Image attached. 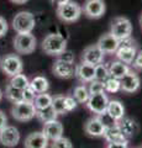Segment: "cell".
<instances>
[{"instance_id":"6da1fadb","label":"cell","mask_w":142,"mask_h":148,"mask_svg":"<svg viewBox=\"0 0 142 148\" xmlns=\"http://www.w3.org/2000/svg\"><path fill=\"white\" fill-rule=\"evenodd\" d=\"M41 48L46 54L57 57L64 49H67V40L58 34H49L43 38Z\"/></svg>"},{"instance_id":"7a4b0ae2","label":"cell","mask_w":142,"mask_h":148,"mask_svg":"<svg viewBox=\"0 0 142 148\" xmlns=\"http://www.w3.org/2000/svg\"><path fill=\"white\" fill-rule=\"evenodd\" d=\"M56 12L59 20L71 24V22H75L79 20L83 10H82V6L77 1L69 0V1L62 4V5H58Z\"/></svg>"},{"instance_id":"3957f363","label":"cell","mask_w":142,"mask_h":148,"mask_svg":"<svg viewBox=\"0 0 142 148\" xmlns=\"http://www.w3.org/2000/svg\"><path fill=\"white\" fill-rule=\"evenodd\" d=\"M137 53V45L136 41L132 37H127L120 41L119 43V48L116 49V52L114 53L116 56L117 61H121L126 64H131L132 61L135 59V56Z\"/></svg>"},{"instance_id":"277c9868","label":"cell","mask_w":142,"mask_h":148,"mask_svg":"<svg viewBox=\"0 0 142 148\" xmlns=\"http://www.w3.org/2000/svg\"><path fill=\"white\" fill-rule=\"evenodd\" d=\"M0 69L6 77L10 78L22 72L24 63H22V59L17 54L9 53L0 59Z\"/></svg>"},{"instance_id":"5b68a950","label":"cell","mask_w":142,"mask_h":148,"mask_svg":"<svg viewBox=\"0 0 142 148\" xmlns=\"http://www.w3.org/2000/svg\"><path fill=\"white\" fill-rule=\"evenodd\" d=\"M36 115V108L34 103L30 101H19L15 103L11 108V116L20 122L31 121Z\"/></svg>"},{"instance_id":"8992f818","label":"cell","mask_w":142,"mask_h":148,"mask_svg":"<svg viewBox=\"0 0 142 148\" xmlns=\"http://www.w3.org/2000/svg\"><path fill=\"white\" fill-rule=\"evenodd\" d=\"M36 21L35 16L29 11H20L17 12L15 17L12 18V29L17 34H29L35 29Z\"/></svg>"},{"instance_id":"52a82bcc","label":"cell","mask_w":142,"mask_h":148,"mask_svg":"<svg viewBox=\"0 0 142 148\" xmlns=\"http://www.w3.org/2000/svg\"><path fill=\"white\" fill-rule=\"evenodd\" d=\"M14 48L20 54H30L36 49L37 41L36 37L29 32V34H17L14 37Z\"/></svg>"},{"instance_id":"ba28073f","label":"cell","mask_w":142,"mask_h":148,"mask_svg":"<svg viewBox=\"0 0 142 148\" xmlns=\"http://www.w3.org/2000/svg\"><path fill=\"white\" fill-rule=\"evenodd\" d=\"M110 34L116 37L119 41L130 37L132 34V24L127 17L117 16L111 21L110 26Z\"/></svg>"},{"instance_id":"9c48e42d","label":"cell","mask_w":142,"mask_h":148,"mask_svg":"<svg viewBox=\"0 0 142 148\" xmlns=\"http://www.w3.org/2000/svg\"><path fill=\"white\" fill-rule=\"evenodd\" d=\"M108 103H109V98L105 94V91H103V92H99V94L89 95V99L85 103V105L90 112H93L95 115H100L106 111Z\"/></svg>"},{"instance_id":"30bf717a","label":"cell","mask_w":142,"mask_h":148,"mask_svg":"<svg viewBox=\"0 0 142 148\" xmlns=\"http://www.w3.org/2000/svg\"><path fill=\"white\" fill-rule=\"evenodd\" d=\"M20 142V132L15 126L6 125L0 130V145L8 148L16 147Z\"/></svg>"},{"instance_id":"8fae6325","label":"cell","mask_w":142,"mask_h":148,"mask_svg":"<svg viewBox=\"0 0 142 148\" xmlns=\"http://www.w3.org/2000/svg\"><path fill=\"white\" fill-rule=\"evenodd\" d=\"M82 10L89 18H100L105 14L106 6L104 0H85Z\"/></svg>"},{"instance_id":"7c38bea8","label":"cell","mask_w":142,"mask_h":148,"mask_svg":"<svg viewBox=\"0 0 142 148\" xmlns=\"http://www.w3.org/2000/svg\"><path fill=\"white\" fill-rule=\"evenodd\" d=\"M120 85L121 90L127 94H134L141 86V79L137 75V73L134 71H130L129 73H126L121 79H120Z\"/></svg>"},{"instance_id":"4fadbf2b","label":"cell","mask_w":142,"mask_h":148,"mask_svg":"<svg viewBox=\"0 0 142 148\" xmlns=\"http://www.w3.org/2000/svg\"><path fill=\"white\" fill-rule=\"evenodd\" d=\"M95 66L85 62H80L74 67V77L80 84H88L94 79Z\"/></svg>"},{"instance_id":"5bb4252c","label":"cell","mask_w":142,"mask_h":148,"mask_svg":"<svg viewBox=\"0 0 142 148\" xmlns=\"http://www.w3.org/2000/svg\"><path fill=\"white\" fill-rule=\"evenodd\" d=\"M104 57H105V53L98 47V45H91V46H88L83 51V53H82V62L97 66V64L104 62Z\"/></svg>"},{"instance_id":"9a60e30c","label":"cell","mask_w":142,"mask_h":148,"mask_svg":"<svg viewBox=\"0 0 142 148\" xmlns=\"http://www.w3.org/2000/svg\"><path fill=\"white\" fill-rule=\"evenodd\" d=\"M119 43H120V41H119L116 37H114L110 32L108 34H104L98 40V47L103 51L105 54H114L116 52V49L119 48Z\"/></svg>"},{"instance_id":"2e32d148","label":"cell","mask_w":142,"mask_h":148,"mask_svg":"<svg viewBox=\"0 0 142 148\" xmlns=\"http://www.w3.org/2000/svg\"><path fill=\"white\" fill-rule=\"evenodd\" d=\"M42 132L45 133V136L48 138V141H54L58 140L63 136V125L58 121V120H51L48 122L43 123Z\"/></svg>"},{"instance_id":"e0dca14e","label":"cell","mask_w":142,"mask_h":148,"mask_svg":"<svg viewBox=\"0 0 142 148\" xmlns=\"http://www.w3.org/2000/svg\"><path fill=\"white\" fill-rule=\"evenodd\" d=\"M48 143V138L45 136L42 131L32 132L26 136L24 141V148H47Z\"/></svg>"},{"instance_id":"ac0fdd59","label":"cell","mask_w":142,"mask_h":148,"mask_svg":"<svg viewBox=\"0 0 142 148\" xmlns=\"http://www.w3.org/2000/svg\"><path fill=\"white\" fill-rule=\"evenodd\" d=\"M117 126L121 130V132L123 133V136H125L127 140L131 137H135L140 131V126H139V123H137V121L134 119H131V117L123 116L121 120H119Z\"/></svg>"},{"instance_id":"d6986e66","label":"cell","mask_w":142,"mask_h":148,"mask_svg":"<svg viewBox=\"0 0 142 148\" xmlns=\"http://www.w3.org/2000/svg\"><path fill=\"white\" fill-rule=\"evenodd\" d=\"M52 72L56 77L62 78V79H69V78L74 77V66L73 63L63 62L57 59L52 66Z\"/></svg>"},{"instance_id":"ffe728a7","label":"cell","mask_w":142,"mask_h":148,"mask_svg":"<svg viewBox=\"0 0 142 148\" xmlns=\"http://www.w3.org/2000/svg\"><path fill=\"white\" fill-rule=\"evenodd\" d=\"M84 131L86 135L91 137H103L105 132V127L99 120L98 115H95V116L90 117L84 123Z\"/></svg>"},{"instance_id":"44dd1931","label":"cell","mask_w":142,"mask_h":148,"mask_svg":"<svg viewBox=\"0 0 142 148\" xmlns=\"http://www.w3.org/2000/svg\"><path fill=\"white\" fill-rule=\"evenodd\" d=\"M108 68H109L110 77H114V78H116V79H121L126 73H129L131 71L130 67L127 66L126 63H123L121 61H117V59L110 63Z\"/></svg>"},{"instance_id":"7402d4cb","label":"cell","mask_w":142,"mask_h":148,"mask_svg":"<svg viewBox=\"0 0 142 148\" xmlns=\"http://www.w3.org/2000/svg\"><path fill=\"white\" fill-rule=\"evenodd\" d=\"M106 112L110 115L111 117H114L119 121L125 116V108L121 104V101L119 100H109L108 103V108H106Z\"/></svg>"},{"instance_id":"603a6c76","label":"cell","mask_w":142,"mask_h":148,"mask_svg":"<svg viewBox=\"0 0 142 148\" xmlns=\"http://www.w3.org/2000/svg\"><path fill=\"white\" fill-rule=\"evenodd\" d=\"M30 88L36 94L46 92L49 89V82L47 80V78H45L42 75H36L30 80Z\"/></svg>"},{"instance_id":"cb8c5ba5","label":"cell","mask_w":142,"mask_h":148,"mask_svg":"<svg viewBox=\"0 0 142 148\" xmlns=\"http://www.w3.org/2000/svg\"><path fill=\"white\" fill-rule=\"evenodd\" d=\"M103 137L105 138L106 143H110V142H123V141L127 140V138L123 136V133L121 132V130L119 128V126L105 128V132H104Z\"/></svg>"},{"instance_id":"d4e9b609","label":"cell","mask_w":142,"mask_h":148,"mask_svg":"<svg viewBox=\"0 0 142 148\" xmlns=\"http://www.w3.org/2000/svg\"><path fill=\"white\" fill-rule=\"evenodd\" d=\"M58 115L54 112V110L52 109V106H48L46 109H36V115L35 117H37L38 121H41L42 123L48 122L51 120H56Z\"/></svg>"},{"instance_id":"484cf974","label":"cell","mask_w":142,"mask_h":148,"mask_svg":"<svg viewBox=\"0 0 142 148\" xmlns=\"http://www.w3.org/2000/svg\"><path fill=\"white\" fill-rule=\"evenodd\" d=\"M73 98L75 99L78 104H85L89 99V91L85 84H79L74 88L73 90Z\"/></svg>"},{"instance_id":"4316f807","label":"cell","mask_w":142,"mask_h":148,"mask_svg":"<svg viewBox=\"0 0 142 148\" xmlns=\"http://www.w3.org/2000/svg\"><path fill=\"white\" fill-rule=\"evenodd\" d=\"M52 109L54 110L58 116L59 115H64L67 114L66 111V96L62 95V94H58V95H54L52 96Z\"/></svg>"},{"instance_id":"83f0119b","label":"cell","mask_w":142,"mask_h":148,"mask_svg":"<svg viewBox=\"0 0 142 148\" xmlns=\"http://www.w3.org/2000/svg\"><path fill=\"white\" fill-rule=\"evenodd\" d=\"M9 84L11 86L16 88V89H20V90H24L25 88H27L30 85V80L25 74L19 73L14 77H10V80H9Z\"/></svg>"},{"instance_id":"f1b7e54d","label":"cell","mask_w":142,"mask_h":148,"mask_svg":"<svg viewBox=\"0 0 142 148\" xmlns=\"http://www.w3.org/2000/svg\"><path fill=\"white\" fill-rule=\"evenodd\" d=\"M52 104V95H49L47 91L37 94L34 100V105L36 109H46Z\"/></svg>"},{"instance_id":"f546056e","label":"cell","mask_w":142,"mask_h":148,"mask_svg":"<svg viewBox=\"0 0 142 148\" xmlns=\"http://www.w3.org/2000/svg\"><path fill=\"white\" fill-rule=\"evenodd\" d=\"M5 96L9 101H11L12 104L19 103V101H22V90L16 89V88L11 86L10 84H8L5 88Z\"/></svg>"},{"instance_id":"4dcf8cb0","label":"cell","mask_w":142,"mask_h":148,"mask_svg":"<svg viewBox=\"0 0 142 148\" xmlns=\"http://www.w3.org/2000/svg\"><path fill=\"white\" fill-rule=\"evenodd\" d=\"M110 77L109 74V68L105 63H99L95 66V71H94V79L95 80H100V82H105Z\"/></svg>"},{"instance_id":"1f68e13d","label":"cell","mask_w":142,"mask_h":148,"mask_svg":"<svg viewBox=\"0 0 142 148\" xmlns=\"http://www.w3.org/2000/svg\"><path fill=\"white\" fill-rule=\"evenodd\" d=\"M104 89H105V92H110V94L120 91L121 90L120 79H116V78H114V77H109L108 79L104 82Z\"/></svg>"},{"instance_id":"d6a6232c","label":"cell","mask_w":142,"mask_h":148,"mask_svg":"<svg viewBox=\"0 0 142 148\" xmlns=\"http://www.w3.org/2000/svg\"><path fill=\"white\" fill-rule=\"evenodd\" d=\"M88 84H89V86H86V88H88L89 95L99 94V92L105 91V89H104V82H100V80H95V79H93L90 83H88Z\"/></svg>"},{"instance_id":"836d02e7","label":"cell","mask_w":142,"mask_h":148,"mask_svg":"<svg viewBox=\"0 0 142 148\" xmlns=\"http://www.w3.org/2000/svg\"><path fill=\"white\" fill-rule=\"evenodd\" d=\"M98 117H99V120L102 121V123L104 125V127L105 128H110V127H114V126H117V122L119 121H116L114 117H111L110 115L105 111V112H103V114H100V115H98Z\"/></svg>"},{"instance_id":"e575fe53","label":"cell","mask_w":142,"mask_h":148,"mask_svg":"<svg viewBox=\"0 0 142 148\" xmlns=\"http://www.w3.org/2000/svg\"><path fill=\"white\" fill-rule=\"evenodd\" d=\"M51 148H73V145L71 140H68L66 137H61L58 140H54L51 143Z\"/></svg>"},{"instance_id":"d590c367","label":"cell","mask_w":142,"mask_h":148,"mask_svg":"<svg viewBox=\"0 0 142 148\" xmlns=\"http://www.w3.org/2000/svg\"><path fill=\"white\" fill-rule=\"evenodd\" d=\"M57 59L59 61H63V62H68V63H74V59H75V56L74 53L69 49H64L61 54L57 56Z\"/></svg>"},{"instance_id":"8d00e7d4","label":"cell","mask_w":142,"mask_h":148,"mask_svg":"<svg viewBox=\"0 0 142 148\" xmlns=\"http://www.w3.org/2000/svg\"><path fill=\"white\" fill-rule=\"evenodd\" d=\"M36 95H37V94H36V92L31 89L30 85L22 90V99H24V101H30V103H34Z\"/></svg>"},{"instance_id":"74e56055","label":"cell","mask_w":142,"mask_h":148,"mask_svg":"<svg viewBox=\"0 0 142 148\" xmlns=\"http://www.w3.org/2000/svg\"><path fill=\"white\" fill-rule=\"evenodd\" d=\"M132 67H134L136 71L142 72V49L137 51V53L135 56V59L132 61Z\"/></svg>"},{"instance_id":"f35d334b","label":"cell","mask_w":142,"mask_h":148,"mask_svg":"<svg viewBox=\"0 0 142 148\" xmlns=\"http://www.w3.org/2000/svg\"><path fill=\"white\" fill-rule=\"evenodd\" d=\"M77 101L75 99L73 98V96H66V111L67 112H71V111H73L75 108H77Z\"/></svg>"},{"instance_id":"ab89813d","label":"cell","mask_w":142,"mask_h":148,"mask_svg":"<svg viewBox=\"0 0 142 148\" xmlns=\"http://www.w3.org/2000/svg\"><path fill=\"white\" fill-rule=\"evenodd\" d=\"M106 148H129V141L123 142H110L106 145Z\"/></svg>"},{"instance_id":"60d3db41","label":"cell","mask_w":142,"mask_h":148,"mask_svg":"<svg viewBox=\"0 0 142 148\" xmlns=\"http://www.w3.org/2000/svg\"><path fill=\"white\" fill-rule=\"evenodd\" d=\"M8 30H9V25H8L6 20H5L4 17L0 16V37L5 36L6 32H8Z\"/></svg>"},{"instance_id":"b9f144b4","label":"cell","mask_w":142,"mask_h":148,"mask_svg":"<svg viewBox=\"0 0 142 148\" xmlns=\"http://www.w3.org/2000/svg\"><path fill=\"white\" fill-rule=\"evenodd\" d=\"M8 125V116L4 114V111L0 110V130L4 128Z\"/></svg>"},{"instance_id":"7bdbcfd3","label":"cell","mask_w":142,"mask_h":148,"mask_svg":"<svg viewBox=\"0 0 142 148\" xmlns=\"http://www.w3.org/2000/svg\"><path fill=\"white\" fill-rule=\"evenodd\" d=\"M52 1V4H54V5H62V4H64V3H67V1H69V0H51Z\"/></svg>"},{"instance_id":"ee69618b","label":"cell","mask_w":142,"mask_h":148,"mask_svg":"<svg viewBox=\"0 0 142 148\" xmlns=\"http://www.w3.org/2000/svg\"><path fill=\"white\" fill-rule=\"evenodd\" d=\"M11 3H14V4H19V5H21V4H25V3H27L29 0H10Z\"/></svg>"},{"instance_id":"f6af8a7d","label":"cell","mask_w":142,"mask_h":148,"mask_svg":"<svg viewBox=\"0 0 142 148\" xmlns=\"http://www.w3.org/2000/svg\"><path fill=\"white\" fill-rule=\"evenodd\" d=\"M3 96H4V92H3V90H1V89H0V101H1Z\"/></svg>"},{"instance_id":"bcb514c9","label":"cell","mask_w":142,"mask_h":148,"mask_svg":"<svg viewBox=\"0 0 142 148\" xmlns=\"http://www.w3.org/2000/svg\"><path fill=\"white\" fill-rule=\"evenodd\" d=\"M140 25H141V29H142V14H141V16H140Z\"/></svg>"},{"instance_id":"7dc6e473","label":"cell","mask_w":142,"mask_h":148,"mask_svg":"<svg viewBox=\"0 0 142 148\" xmlns=\"http://www.w3.org/2000/svg\"><path fill=\"white\" fill-rule=\"evenodd\" d=\"M141 148H142V147H141Z\"/></svg>"}]
</instances>
